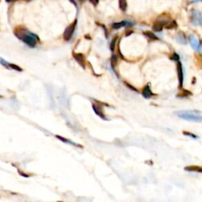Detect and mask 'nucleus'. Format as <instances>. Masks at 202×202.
<instances>
[{
    "label": "nucleus",
    "instance_id": "nucleus-1",
    "mask_svg": "<svg viewBox=\"0 0 202 202\" xmlns=\"http://www.w3.org/2000/svg\"><path fill=\"white\" fill-rule=\"evenodd\" d=\"M15 35L18 39L21 40L25 44L31 47H34L39 41V37L37 36L28 32L23 28H18V30H15Z\"/></svg>",
    "mask_w": 202,
    "mask_h": 202
},
{
    "label": "nucleus",
    "instance_id": "nucleus-2",
    "mask_svg": "<svg viewBox=\"0 0 202 202\" xmlns=\"http://www.w3.org/2000/svg\"><path fill=\"white\" fill-rule=\"evenodd\" d=\"M175 115L180 118L191 121V122H202V115H198V111H191V110H186V111H177Z\"/></svg>",
    "mask_w": 202,
    "mask_h": 202
},
{
    "label": "nucleus",
    "instance_id": "nucleus-3",
    "mask_svg": "<svg viewBox=\"0 0 202 202\" xmlns=\"http://www.w3.org/2000/svg\"><path fill=\"white\" fill-rule=\"evenodd\" d=\"M94 100V103H92V109H93V111L95 112V114H96L98 117L100 118L101 119L105 120V121H109V118H107L105 113L103 111V106L110 107V105H108V103H103V102L97 100Z\"/></svg>",
    "mask_w": 202,
    "mask_h": 202
},
{
    "label": "nucleus",
    "instance_id": "nucleus-4",
    "mask_svg": "<svg viewBox=\"0 0 202 202\" xmlns=\"http://www.w3.org/2000/svg\"><path fill=\"white\" fill-rule=\"evenodd\" d=\"M191 21L194 25H201L202 24V14L198 9H193L192 11Z\"/></svg>",
    "mask_w": 202,
    "mask_h": 202
},
{
    "label": "nucleus",
    "instance_id": "nucleus-5",
    "mask_svg": "<svg viewBox=\"0 0 202 202\" xmlns=\"http://www.w3.org/2000/svg\"><path fill=\"white\" fill-rule=\"evenodd\" d=\"M76 25H77V21H75L73 24H71L70 25H69L67 28L65 29V32L63 33V38L66 40H70L72 36H73L74 30H75Z\"/></svg>",
    "mask_w": 202,
    "mask_h": 202
},
{
    "label": "nucleus",
    "instance_id": "nucleus-6",
    "mask_svg": "<svg viewBox=\"0 0 202 202\" xmlns=\"http://www.w3.org/2000/svg\"><path fill=\"white\" fill-rule=\"evenodd\" d=\"M177 72H178V78H179V88L182 89L183 86V80H184V74H183V69H182V65L181 62H178L177 64Z\"/></svg>",
    "mask_w": 202,
    "mask_h": 202
},
{
    "label": "nucleus",
    "instance_id": "nucleus-7",
    "mask_svg": "<svg viewBox=\"0 0 202 202\" xmlns=\"http://www.w3.org/2000/svg\"><path fill=\"white\" fill-rule=\"evenodd\" d=\"M55 137L58 138L59 141H61L62 142H63L65 144H67V145H70L73 146V147H76V148H83V145H80V144H78L74 142V141H71L70 139H67L66 137H64L62 136H60V135H55Z\"/></svg>",
    "mask_w": 202,
    "mask_h": 202
},
{
    "label": "nucleus",
    "instance_id": "nucleus-8",
    "mask_svg": "<svg viewBox=\"0 0 202 202\" xmlns=\"http://www.w3.org/2000/svg\"><path fill=\"white\" fill-rule=\"evenodd\" d=\"M167 21H168L167 19H158L153 25V30L155 31V32L162 31L163 27L167 24Z\"/></svg>",
    "mask_w": 202,
    "mask_h": 202
},
{
    "label": "nucleus",
    "instance_id": "nucleus-9",
    "mask_svg": "<svg viewBox=\"0 0 202 202\" xmlns=\"http://www.w3.org/2000/svg\"><path fill=\"white\" fill-rule=\"evenodd\" d=\"M141 94H142V96H143V97L145 99H150L151 97H153L155 96V94L153 93V91L151 90L150 86L148 85H147L146 86L144 87V89H142Z\"/></svg>",
    "mask_w": 202,
    "mask_h": 202
},
{
    "label": "nucleus",
    "instance_id": "nucleus-10",
    "mask_svg": "<svg viewBox=\"0 0 202 202\" xmlns=\"http://www.w3.org/2000/svg\"><path fill=\"white\" fill-rule=\"evenodd\" d=\"M184 170L189 172H197L202 174V167L197 166V165H190V166H186L184 167Z\"/></svg>",
    "mask_w": 202,
    "mask_h": 202
},
{
    "label": "nucleus",
    "instance_id": "nucleus-11",
    "mask_svg": "<svg viewBox=\"0 0 202 202\" xmlns=\"http://www.w3.org/2000/svg\"><path fill=\"white\" fill-rule=\"evenodd\" d=\"M190 43L191 47H193L194 50H200L201 44L198 40L194 36L191 35L190 36Z\"/></svg>",
    "mask_w": 202,
    "mask_h": 202
},
{
    "label": "nucleus",
    "instance_id": "nucleus-12",
    "mask_svg": "<svg viewBox=\"0 0 202 202\" xmlns=\"http://www.w3.org/2000/svg\"><path fill=\"white\" fill-rule=\"evenodd\" d=\"M73 56H74V59H75L76 61L78 62V63L80 64L81 66H82V67L85 68V58H84V56H83V54H73Z\"/></svg>",
    "mask_w": 202,
    "mask_h": 202
},
{
    "label": "nucleus",
    "instance_id": "nucleus-13",
    "mask_svg": "<svg viewBox=\"0 0 202 202\" xmlns=\"http://www.w3.org/2000/svg\"><path fill=\"white\" fill-rule=\"evenodd\" d=\"M131 25V22H129V21H121V22H118V23H114L112 25V28H115V29H118V28H120L123 27V26L126 25Z\"/></svg>",
    "mask_w": 202,
    "mask_h": 202
},
{
    "label": "nucleus",
    "instance_id": "nucleus-14",
    "mask_svg": "<svg viewBox=\"0 0 202 202\" xmlns=\"http://www.w3.org/2000/svg\"><path fill=\"white\" fill-rule=\"evenodd\" d=\"M192 96V92H190L189 90L183 89L182 92H179V93L177 95L176 97H179V98H186V97H189Z\"/></svg>",
    "mask_w": 202,
    "mask_h": 202
},
{
    "label": "nucleus",
    "instance_id": "nucleus-15",
    "mask_svg": "<svg viewBox=\"0 0 202 202\" xmlns=\"http://www.w3.org/2000/svg\"><path fill=\"white\" fill-rule=\"evenodd\" d=\"M176 40H178V42H179L180 44H186V37L183 33H178L176 36Z\"/></svg>",
    "mask_w": 202,
    "mask_h": 202
},
{
    "label": "nucleus",
    "instance_id": "nucleus-16",
    "mask_svg": "<svg viewBox=\"0 0 202 202\" xmlns=\"http://www.w3.org/2000/svg\"><path fill=\"white\" fill-rule=\"evenodd\" d=\"M182 134H183L184 136L189 137H190V138H193V139L199 138V137H198V135H196V134H193V133H191V132H190V131H186V130H184V131H182Z\"/></svg>",
    "mask_w": 202,
    "mask_h": 202
},
{
    "label": "nucleus",
    "instance_id": "nucleus-17",
    "mask_svg": "<svg viewBox=\"0 0 202 202\" xmlns=\"http://www.w3.org/2000/svg\"><path fill=\"white\" fill-rule=\"evenodd\" d=\"M144 35L145 36H147L148 38H149V39H152V40H158L157 36H156L154 33H152V32L146 31V32L144 33Z\"/></svg>",
    "mask_w": 202,
    "mask_h": 202
},
{
    "label": "nucleus",
    "instance_id": "nucleus-18",
    "mask_svg": "<svg viewBox=\"0 0 202 202\" xmlns=\"http://www.w3.org/2000/svg\"><path fill=\"white\" fill-rule=\"evenodd\" d=\"M118 2H119V7L121 9L122 11H126L127 7L126 0H118Z\"/></svg>",
    "mask_w": 202,
    "mask_h": 202
},
{
    "label": "nucleus",
    "instance_id": "nucleus-19",
    "mask_svg": "<svg viewBox=\"0 0 202 202\" xmlns=\"http://www.w3.org/2000/svg\"><path fill=\"white\" fill-rule=\"evenodd\" d=\"M117 61H118V58L116 55H112L111 58H110V65H111V67L113 69H115L116 64H117Z\"/></svg>",
    "mask_w": 202,
    "mask_h": 202
},
{
    "label": "nucleus",
    "instance_id": "nucleus-20",
    "mask_svg": "<svg viewBox=\"0 0 202 202\" xmlns=\"http://www.w3.org/2000/svg\"><path fill=\"white\" fill-rule=\"evenodd\" d=\"M9 69H12V70H14L19 71V72H21V71L23 70H22L20 66H17V65L9 63Z\"/></svg>",
    "mask_w": 202,
    "mask_h": 202
},
{
    "label": "nucleus",
    "instance_id": "nucleus-21",
    "mask_svg": "<svg viewBox=\"0 0 202 202\" xmlns=\"http://www.w3.org/2000/svg\"><path fill=\"white\" fill-rule=\"evenodd\" d=\"M176 27H177L176 22H175L174 21H172L171 23L167 25V26L166 27V28H167V29H173V28H176Z\"/></svg>",
    "mask_w": 202,
    "mask_h": 202
},
{
    "label": "nucleus",
    "instance_id": "nucleus-22",
    "mask_svg": "<svg viewBox=\"0 0 202 202\" xmlns=\"http://www.w3.org/2000/svg\"><path fill=\"white\" fill-rule=\"evenodd\" d=\"M116 40H117V37H115L112 40H111V42H110V51H112V52L115 50V44H116Z\"/></svg>",
    "mask_w": 202,
    "mask_h": 202
},
{
    "label": "nucleus",
    "instance_id": "nucleus-23",
    "mask_svg": "<svg viewBox=\"0 0 202 202\" xmlns=\"http://www.w3.org/2000/svg\"><path fill=\"white\" fill-rule=\"evenodd\" d=\"M0 63L2 64V66H4L6 68L9 69V62L4 60L3 59H2V58H0Z\"/></svg>",
    "mask_w": 202,
    "mask_h": 202
},
{
    "label": "nucleus",
    "instance_id": "nucleus-24",
    "mask_svg": "<svg viewBox=\"0 0 202 202\" xmlns=\"http://www.w3.org/2000/svg\"><path fill=\"white\" fill-rule=\"evenodd\" d=\"M125 84H126L127 87L129 88V89H130L134 90V91H135V92H138V91H137V89H135V88H134V87H133V86H132L131 85H129V84H128V83H126V82H125Z\"/></svg>",
    "mask_w": 202,
    "mask_h": 202
},
{
    "label": "nucleus",
    "instance_id": "nucleus-25",
    "mask_svg": "<svg viewBox=\"0 0 202 202\" xmlns=\"http://www.w3.org/2000/svg\"><path fill=\"white\" fill-rule=\"evenodd\" d=\"M171 59H173V60H174V61H179V56L177 54H173V56H172Z\"/></svg>",
    "mask_w": 202,
    "mask_h": 202
},
{
    "label": "nucleus",
    "instance_id": "nucleus-26",
    "mask_svg": "<svg viewBox=\"0 0 202 202\" xmlns=\"http://www.w3.org/2000/svg\"><path fill=\"white\" fill-rule=\"evenodd\" d=\"M80 1H84V0H80ZM89 1L95 6L98 4V2H99V0H89Z\"/></svg>",
    "mask_w": 202,
    "mask_h": 202
},
{
    "label": "nucleus",
    "instance_id": "nucleus-27",
    "mask_svg": "<svg viewBox=\"0 0 202 202\" xmlns=\"http://www.w3.org/2000/svg\"><path fill=\"white\" fill-rule=\"evenodd\" d=\"M18 173L20 174H21V175H22V176H24V177H26V178H28V177H29V175H28V174H25L24 172H21V171H19V170H18Z\"/></svg>",
    "mask_w": 202,
    "mask_h": 202
},
{
    "label": "nucleus",
    "instance_id": "nucleus-28",
    "mask_svg": "<svg viewBox=\"0 0 202 202\" xmlns=\"http://www.w3.org/2000/svg\"><path fill=\"white\" fill-rule=\"evenodd\" d=\"M7 2H13V1H16V0H6Z\"/></svg>",
    "mask_w": 202,
    "mask_h": 202
},
{
    "label": "nucleus",
    "instance_id": "nucleus-29",
    "mask_svg": "<svg viewBox=\"0 0 202 202\" xmlns=\"http://www.w3.org/2000/svg\"><path fill=\"white\" fill-rule=\"evenodd\" d=\"M58 202H62V201H58Z\"/></svg>",
    "mask_w": 202,
    "mask_h": 202
},
{
    "label": "nucleus",
    "instance_id": "nucleus-30",
    "mask_svg": "<svg viewBox=\"0 0 202 202\" xmlns=\"http://www.w3.org/2000/svg\"><path fill=\"white\" fill-rule=\"evenodd\" d=\"M1 97H0V98H1Z\"/></svg>",
    "mask_w": 202,
    "mask_h": 202
},
{
    "label": "nucleus",
    "instance_id": "nucleus-31",
    "mask_svg": "<svg viewBox=\"0 0 202 202\" xmlns=\"http://www.w3.org/2000/svg\"><path fill=\"white\" fill-rule=\"evenodd\" d=\"M201 1H202V0H201Z\"/></svg>",
    "mask_w": 202,
    "mask_h": 202
}]
</instances>
